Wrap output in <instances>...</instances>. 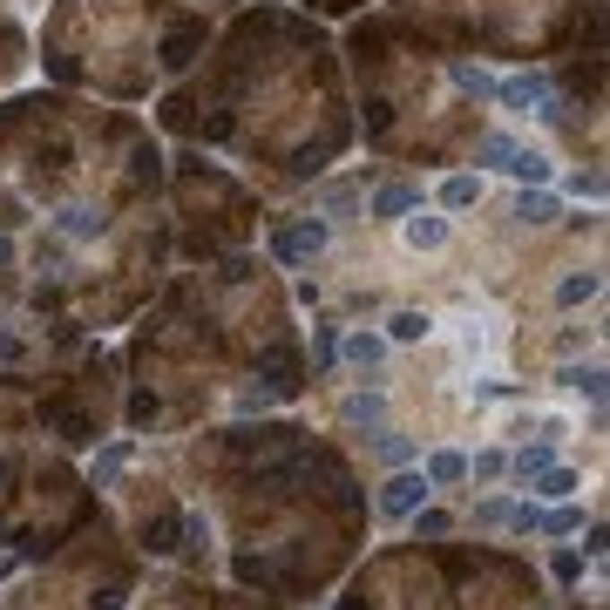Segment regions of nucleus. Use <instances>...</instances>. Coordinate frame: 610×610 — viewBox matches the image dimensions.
<instances>
[{
  "label": "nucleus",
  "instance_id": "18",
  "mask_svg": "<svg viewBox=\"0 0 610 610\" xmlns=\"http://www.w3.org/2000/svg\"><path fill=\"white\" fill-rule=\"evenodd\" d=\"M414 529H421V536H448L455 522H448L441 509H414Z\"/></svg>",
  "mask_w": 610,
  "mask_h": 610
},
{
  "label": "nucleus",
  "instance_id": "3",
  "mask_svg": "<svg viewBox=\"0 0 610 610\" xmlns=\"http://www.w3.org/2000/svg\"><path fill=\"white\" fill-rule=\"evenodd\" d=\"M326 238H333V231H326L319 217H299V224L272 231V258L278 265H305V258H319V251H326Z\"/></svg>",
  "mask_w": 610,
  "mask_h": 610
},
{
  "label": "nucleus",
  "instance_id": "17",
  "mask_svg": "<svg viewBox=\"0 0 610 610\" xmlns=\"http://www.w3.org/2000/svg\"><path fill=\"white\" fill-rule=\"evenodd\" d=\"M577 509H556V516H536V536H570V529H577Z\"/></svg>",
  "mask_w": 610,
  "mask_h": 610
},
{
  "label": "nucleus",
  "instance_id": "16",
  "mask_svg": "<svg viewBox=\"0 0 610 610\" xmlns=\"http://www.w3.org/2000/svg\"><path fill=\"white\" fill-rule=\"evenodd\" d=\"M563 380H570V387H577V394H590V400H604V373H597V366H570Z\"/></svg>",
  "mask_w": 610,
  "mask_h": 610
},
{
  "label": "nucleus",
  "instance_id": "22",
  "mask_svg": "<svg viewBox=\"0 0 610 610\" xmlns=\"http://www.w3.org/2000/svg\"><path fill=\"white\" fill-rule=\"evenodd\" d=\"M265 373H272V387H292V360H285V353H265Z\"/></svg>",
  "mask_w": 610,
  "mask_h": 610
},
{
  "label": "nucleus",
  "instance_id": "6",
  "mask_svg": "<svg viewBox=\"0 0 610 610\" xmlns=\"http://www.w3.org/2000/svg\"><path fill=\"white\" fill-rule=\"evenodd\" d=\"M414 204H421V190H414V183H380V190L366 197V217H407Z\"/></svg>",
  "mask_w": 610,
  "mask_h": 610
},
{
  "label": "nucleus",
  "instance_id": "15",
  "mask_svg": "<svg viewBox=\"0 0 610 610\" xmlns=\"http://www.w3.org/2000/svg\"><path fill=\"white\" fill-rule=\"evenodd\" d=\"M468 475H475V482H502V475H509V455H502V448H488V455L468 461Z\"/></svg>",
  "mask_w": 610,
  "mask_h": 610
},
{
  "label": "nucleus",
  "instance_id": "19",
  "mask_svg": "<svg viewBox=\"0 0 610 610\" xmlns=\"http://www.w3.org/2000/svg\"><path fill=\"white\" fill-rule=\"evenodd\" d=\"M590 292H597V272H583V278H563V292H556V299L577 305V299H590Z\"/></svg>",
  "mask_w": 610,
  "mask_h": 610
},
{
  "label": "nucleus",
  "instance_id": "13",
  "mask_svg": "<svg viewBox=\"0 0 610 610\" xmlns=\"http://www.w3.org/2000/svg\"><path fill=\"white\" fill-rule=\"evenodd\" d=\"M421 475H427V488H441V482H461V475H468V455H434Z\"/></svg>",
  "mask_w": 610,
  "mask_h": 610
},
{
  "label": "nucleus",
  "instance_id": "12",
  "mask_svg": "<svg viewBox=\"0 0 610 610\" xmlns=\"http://www.w3.org/2000/svg\"><path fill=\"white\" fill-rule=\"evenodd\" d=\"M455 82L468 95H482V102H495V75H488V68H475V61H455Z\"/></svg>",
  "mask_w": 610,
  "mask_h": 610
},
{
  "label": "nucleus",
  "instance_id": "11",
  "mask_svg": "<svg viewBox=\"0 0 610 610\" xmlns=\"http://www.w3.org/2000/svg\"><path fill=\"white\" fill-rule=\"evenodd\" d=\"M570 488H577V468H556V461H549V468L536 475V495H549V502H563Z\"/></svg>",
  "mask_w": 610,
  "mask_h": 610
},
{
  "label": "nucleus",
  "instance_id": "9",
  "mask_svg": "<svg viewBox=\"0 0 610 610\" xmlns=\"http://www.w3.org/2000/svg\"><path fill=\"white\" fill-rule=\"evenodd\" d=\"M427 326H434V319L407 305V312H394V319H387V339H400V346H414V339H427Z\"/></svg>",
  "mask_w": 610,
  "mask_h": 610
},
{
  "label": "nucleus",
  "instance_id": "8",
  "mask_svg": "<svg viewBox=\"0 0 610 610\" xmlns=\"http://www.w3.org/2000/svg\"><path fill=\"white\" fill-rule=\"evenodd\" d=\"M482 204V177H448L441 183V211H475Z\"/></svg>",
  "mask_w": 610,
  "mask_h": 610
},
{
  "label": "nucleus",
  "instance_id": "2",
  "mask_svg": "<svg viewBox=\"0 0 610 610\" xmlns=\"http://www.w3.org/2000/svg\"><path fill=\"white\" fill-rule=\"evenodd\" d=\"M495 102L502 109H516V116H563L556 109V82L543 75V68H529V75H509V82H495Z\"/></svg>",
  "mask_w": 610,
  "mask_h": 610
},
{
  "label": "nucleus",
  "instance_id": "1",
  "mask_svg": "<svg viewBox=\"0 0 610 610\" xmlns=\"http://www.w3.org/2000/svg\"><path fill=\"white\" fill-rule=\"evenodd\" d=\"M475 163L502 170V177H516V183H549V156L529 150V143H516V136H502V129L475 136Z\"/></svg>",
  "mask_w": 610,
  "mask_h": 610
},
{
  "label": "nucleus",
  "instance_id": "10",
  "mask_svg": "<svg viewBox=\"0 0 610 610\" xmlns=\"http://www.w3.org/2000/svg\"><path fill=\"white\" fill-rule=\"evenodd\" d=\"M339 353H346L353 366H380V360H387V339H373V333H353Z\"/></svg>",
  "mask_w": 610,
  "mask_h": 610
},
{
  "label": "nucleus",
  "instance_id": "7",
  "mask_svg": "<svg viewBox=\"0 0 610 610\" xmlns=\"http://www.w3.org/2000/svg\"><path fill=\"white\" fill-rule=\"evenodd\" d=\"M516 217L522 224H549V217H556V190H549V183H522V197H516Z\"/></svg>",
  "mask_w": 610,
  "mask_h": 610
},
{
  "label": "nucleus",
  "instance_id": "5",
  "mask_svg": "<svg viewBox=\"0 0 610 610\" xmlns=\"http://www.w3.org/2000/svg\"><path fill=\"white\" fill-rule=\"evenodd\" d=\"M448 238H455V224H448V217H434V211H421V204H414V217H407V244H414V251H441Z\"/></svg>",
  "mask_w": 610,
  "mask_h": 610
},
{
  "label": "nucleus",
  "instance_id": "14",
  "mask_svg": "<svg viewBox=\"0 0 610 610\" xmlns=\"http://www.w3.org/2000/svg\"><path fill=\"white\" fill-rule=\"evenodd\" d=\"M549 461H556V448H549V441H543V448H522V455H509V468H516V475H522V482H536V475H543V468H549Z\"/></svg>",
  "mask_w": 610,
  "mask_h": 610
},
{
  "label": "nucleus",
  "instance_id": "4",
  "mask_svg": "<svg viewBox=\"0 0 610 610\" xmlns=\"http://www.w3.org/2000/svg\"><path fill=\"white\" fill-rule=\"evenodd\" d=\"M421 502H427V475H414V468H400L394 482L380 488V516H387V522H407Z\"/></svg>",
  "mask_w": 610,
  "mask_h": 610
},
{
  "label": "nucleus",
  "instance_id": "21",
  "mask_svg": "<svg viewBox=\"0 0 610 610\" xmlns=\"http://www.w3.org/2000/svg\"><path fill=\"white\" fill-rule=\"evenodd\" d=\"M475 522H482V529H509V502H482Z\"/></svg>",
  "mask_w": 610,
  "mask_h": 610
},
{
  "label": "nucleus",
  "instance_id": "23",
  "mask_svg": "<svg viewBox=\"0 0 610 610\" xmlns=\"http://www.w3.org/2000/svg\"><path fill=\"white\" fill-rule=\"evenodd\" d=\"M339 360V333H333V326H319V366H333Z\"/></svg>",
  "mask_w": 610,
  "mask_h": 610
},
{
  "label": "nucleus",
  "instance_id": "20",
  "mask_svg": "<svg viewBox=\"0 0 610 610\" xmlns=\"http://www.w3.org/2000/svg\"><path fill=\"white\" fill-rule=\"evenodd\" d=\"M122 461H129V441H116V448H109V455H102V461H95V482H109V475H116V468H122Z\"/></svg>",
  "mask_w": 610,
  "mask_h": 610
}]
</instances>
